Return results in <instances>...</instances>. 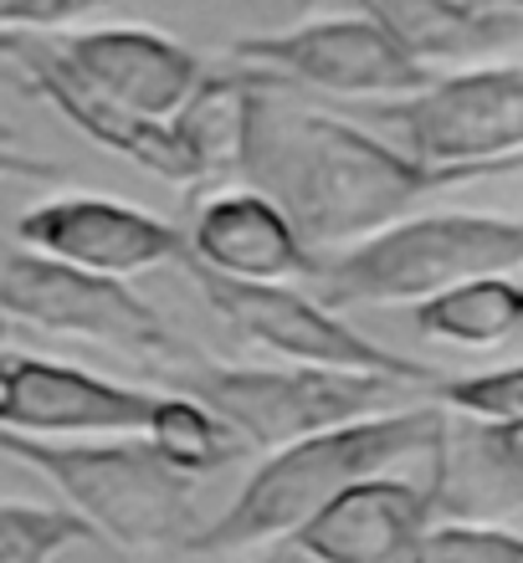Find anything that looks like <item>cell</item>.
Returning a JSON list of instances; mask_svg holds the SVG:
<instances>
[{"label": "cell", "instance_id": "obj_1", "mask_svg": "<svg viewBox=\"0 0 523 563\" xmlns=\"http://www.w3.org/2000/svg\"><path fill=\"white\" fill-rule=\"evenodd\" d=\"M237 175H247L252 190L277 200L318 256L401 221L421 195L467 179L457 169L416 164L374 129L339 113H318L287 98L277 82H262L257 73L247 88Z\"/></svg>", "mask_w": 523, "mask_h": 563}, {"label": "cell", "instance_id": "obj_2", "mask_svg": "<svg viewBox=\"0 0 523 563\" xmlns=\"http://www.w3.org/2000/svg\"><path fill=\"white\" fill-rule=\"evenodd\" d=\"M442 430H447V410L421 400L277 445L247 476V487L231 497L221 518L200 522V533L190 538L185 553L190 559H241V553L287 543L318 507L334 503L364 476L401 472L411 461L432 472L436 451H442Z\"/></svg>", "mask_w": 523, "mask_h": 563}, {"label": "cell", "instance_id": "obj_3", "mask_svg": "<svg viewBox=\"0 0 523 563\" xmlns=\"http://www.w3.org/2000/svg\"><path fill=\"white\" fill-rule=\"evenodd\" d=\"M0 456L46 476L67 512H77L98 533V543L129 553H175L190 549V538L200 533L195 476H179L139 435L36 441L0 430Z\"/></svg>", "mask_w": 523, "mask_h": 563}, {"label": "cell", "instance_id": "obj_4", "mask_svg": "<svg viewBox=\"0 0 523 563\" xmlns=\"http://www.w3.org/2000/svg\"><path fill=\"white\" fill-rule=\"evenodd\" d=\"M523 267V221L509 216H401L339 252L318 256L314 287L329 308H390L426 302L472 277H513Z\"/></svg>", "mask_w": 523, "mask_h": 563}, {"label": "cell", "instance_id": "obj_5", "mask_svg": "<svg viewBox=\"0 0 523 563\" xmlns=\"http://www.w3.org/2000/svg\"><path fill=\"white\" fill-rule=\"evenodd\" d=\"M160 379H165V389H179V395L206 405L210 416H221L247 451H277L287 441L380 416V410L421 405L432 395V389L390 379V374L318 369V364L257 369V364H216L206 354L185 369L160 374Z\"/></svg>", "mask_w": 523, "mask_h": 563}, {"label": "cell", "instance_id": "obj_6", "mask_svg": "<svg viewBox=\"0 0 523 563\" xmlns=\"http://www.w3.org/2000/svg\"><path fill=\"white\" fill-rule=\"evenodd\" d=\"M0 318L113 349L134 364H150L154 374L185 369L200 358V349L179 339L165 323V312L150 297H139L123 277H98L26 246L0 252Z\"/></svg>", "mask_w": 523, "mask_h": 563}, {"label": "cell", "instance_id": "obj_7", "mask_svg": "<svg viewBox=\"0 0 523 563\" xmlns=\"http://www.w3.org/2000/svg\"><path fill=\"white\" fill-rule=\"evenodd\" d=\"M359 119L401 139V154L467 179L519 169L523 159V67L472 62L451 77H432L416 92L374 98Z\"/></svg>", "mask_w": 523, "mask_h": 563}, {"label": "cell", "instance_id": "obj_8", "mask_svg": "<svg viewBox=\"0 0 523 563\" xmlns=\"http://www.w3.org/2000/svg\"><path fill=\"white\" fill-rule=\"evenodd\" d=\"M179 267L190 272L200 297L210 302V312L241 343H252L262 354H277L287 364H318V369L390 374V379H405V385H421V389L442 385L426 364H411L395 349L374 343L370 333H359L329 302L303 292L298 282H231V277H216V272L195 267V262H179Z\"/></svg>", "mask_w": 523, "mask_h": 563}, {"label": "cell", "instance_id": "obj_9", "mask_svg": "<svg viewBox=\"0 0 523 563\" xmlns=\"http://www.w3.org/2000/svg\"><path fill=\"white\" fill-rule=\"evenodd\" d=\"M226 62H237L262 82H293V88L334 92V98H401L432 82L426 67L405 57L364 11L308 15L283 31H252L226 46Z\"/></svg>", "mask_w": 523, "mask_h": 563}, {"label": "cell", "instance_id": "obj_10", "mask_svg": "<svg viewBox=\"0 0 523 563\" xmlns=\"http://www.w3.org/2000/svg\"><path fill=\"white\" fill-rule=\"evenodd\" d=\"M154 389L119 385L92 369L26 349H0V430L36 441H98L144 435Z\"/></svg>", "mask_w": 523, "mask_h": 563}, {"label": "cell", "instance_id": "obj_11", "mask_svg": "<svg viewBox=\"0 0 523 563\" xmlns=\"http://www.w3.org/2000/svg\"><path fill=\"white\" fill-rule=\"evenodd\" d=\"M15 241L26 252L52 256V262L123 282L139 277V272L185 262V225L98 190L52 195L42 206L21 210L15 216Z\"/></svg>", "mask_w": 523, "mask_h": 563}, {"label": "cell", "instance_id": "obj_12", "mask_svg": "<svg viewBox=\"0 0 523 563\" xmlns=\"http://www.w3.org/2000/svg\"><path fill=\"white\" fill-rule=\"evenodd\" d=\"M0 57L11 62L31 98H42L46 108H57L77 134H88L98 148L129 159L144 175L165 179V185H195V164L179 144L170 119H139L98 88H88L83 77L67 67L52 36H31V31H6L0 36Z\"/></svg>", "mask_w": 523, "mask_h": 563}, {"label": "cell", "instance_id": "obj_13", "mask_svg": "<svg viewBox=\"0 0 523 563\" xmlns=\"http://www.w3.org/2000/svg\"><path fill=\"white\" fill-rule=\"evenodd\" d=\"M52 42L88 88H98L139 119H175L210 73V62L195 46L144 21L67 26V36H52Z\"/></svg>", "mask_w": 523, "mask_h": 563}, {"label": "cell", "instance_id": "obj_14", "mask_svg": "<svg viewBox=\"0 0 523 563\" xmlns=\"http://www.w3.org/2000/svg\"><path fill=\"white\" fill-rule=\"evenodd\" d=\"M432 518V476L385 472L324 503L283 549L303 563H405Z\"/></svg>", "mask_w": 523, "mask_h": 563}, {"label": "cell", "instance_id": "obj_15", "mask_svg": "<svg viewBox=\"0 0 523 563\" xmlns=\"http://www.w3.org/2000/svg\"><path fill=\"white\" fill-rule=\"evenodd\" d=\"M185 262L231 282H314L318 252L252 185H221L185 225Z\"/></svg>", "mask_w": 523, "mask_h": 563}, {"label": "cell", "instance_id": "obj_16", "mask_svg": "<svg viewBox=\"0 0 523 563\" xmlns=\"http://www.w3.org/2000/svg\"><path fill=\"white\" fill-rule=\"evenodd\" d=\"M405 57L432 73V62H482L523 36V11L488 0H355Z\"/></svg>", "mask_w": 523, "mask_h": 563}, {"label": "cell", "instance_id": "obj_17", "mask_svg": "<svg viewBox=\"0 0 523 563\" xmlns=\"http://www.w3.org/2000/svg\"><path fill=\"white\" fill-rule=\"evenodd\" d=\"M416 333L436 343H457V349H493L513 339L523 323V292L513 277H472L457 282L447 292L426 297L411 312Z\"/></svg>", "mask_w": 523, "mask_h": 563}, {"label": "cell", "instance_id": "obj_18", "mask_svg": "<svg viewBox=\"0 0 523 563\" xmlns=\"http://www.w3.org/2000/svg\"><path fill=\"white\" fill-rule=\"evenodd\" d=\"M139 441H150L160 451V461H170L179 476H210L231 466V461L252 456L221 416H210L206 405L179 395V389H154L150 426H144Z\"/></svg>", "mask_w": 523, "mask_h": 563}, {"label": "cell", "instance_id": "obj_19", "mask_svg": "<svg viewBox=\"0 0 523 563\" xmlns=\"http://www.w3.org/2000/svg\"><path fill=\"white\" fill-rule=\"evenodd\" d=\"M77 543H98V533L67 507L0 503V563H57Z\"/></svg>", "mask_w": 523, "mask_h": 563}, {"label": "cell", "instance_id": "obj_20", "mask_svg": "<svg viewBox=\"0 0 523 563\" xmlns=\"http://www.w3.org/2000/svg\"><path fill=\"white\" fill-rule=\"evenodd\" d=\"M405 563H523V538L482 522H447L426 528Z\"/></svg>", "mask_w": 523, "mask_h": 563}, {"label": "cell", "instance_id": "obj_21", "mask_svg": "<svg viewBox=\"0 0 523 563\" xmlns=\"http://www.w3.org/2000/svg\"><path fill=\"white\" fill-rule=\"evenodd\" d=\"M436 405H451L457 416L482 420V426H503L523 420V364L493 374H472V379H442L432 389Z\"/></svg>", "mask_w": 523, "mask_h": 563}, {"label": "cell", "instance_id": "obj_22", "mask_svg": "<svg viewBox=\"0 0 523 563\" xmlns=\"http://www.w3.org/2000/svg\"><path fill=\"white\" fill-rule=\"evenodd\" d=\"M103 5H113V0H0V36L6 31H31V36L67 31Z\"/></svg>", "mask_w": 523, "mask_h": 563}, {"label": "cell", "instance_id": "obj_23", "mask_svg": "<svg viewBox=\"0 0 523 563\" xmlns=\"http://www.w3.org/2000/svg\"><path fill=\"white\" fill-rule=\"evenodd\" d=\"M0 179H62V164L21 148L11 123H0Z\"/></svg>", "mask_w": 523, "mask_h": 563}, {"label": "cell", "instance_id": "obj_24", "mask_svg": "<svg viewBox=\"0 0 523 563\" xmlns=\"http://www.w3.org/2000/svg\"><path fill=\"white\" fill-rule=\"evenodd\" d=\"M482 426V420H478ZM488 430V445H493V456L503 461L513 472V482L523 487V420H503V426H482Z\"/></svg>", "mask_w": 523, "mask_h": 563}, {"label": "cell", "instance_id": "obj_25", "mask_svg": "<svg viewBox=\"0 0 523 563\" xmlns=\"http://www.w3.org/2000/svg\"><path fill=\"white\" fill-rule=\"evenodd\" d=\"M0 88H11V92H26V82H21V73H15L11 62L0 57Z\"/></svg>", "mask_w": 523, "mask_h": 563}, {"label": "cell", "instance_id": "obj_26", "mask_svg": "<svg viewBox=\"0 0 523 563\" xmlns=\"http://www.w3.org/2000/svg\"><path fill=\"white\" fill-rule=\"evenodd\" d=\"M509 5H513V11H523V0H509Z\"/></svg>", "mask_w": 523, "mask_h": 563}, {"label": "cell", "instance_id": "obj_27", "mask_svg": "<svg viewBox=\"0 0 523 563\" xmlns=\"http://www.w3.org/2000/svg\"><path fill=\"white\" fill-rule=\"evenodd\" d=\"M519 292H523V282H519Z\"/></svg>", "mask_w": 523, "mask_h": 563}, {"label": "cell", "instance_id": "obj_28", "mask_svg": "<svg viewBox=\"0 0 523 563\" xmlns=\"http://www.w3.org/2000/svg\"><path fill=\"white\" fill-rule=\"evenodd\" d=\"M519 169H523V159H519Z\"/></svg>", "mask_w": 523, "mask_h": 563}]
</instances>
